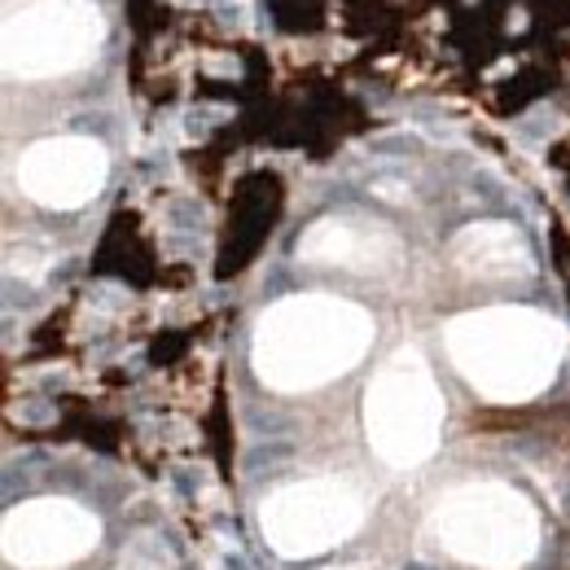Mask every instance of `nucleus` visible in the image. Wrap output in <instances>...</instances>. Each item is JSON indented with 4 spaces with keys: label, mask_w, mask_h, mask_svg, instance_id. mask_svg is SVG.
Returning a JSON list of instances; mask_svg holds the SVG:
<instances>
[{
    "label": "nucleus",
    "mask_w": 570,
    "mask_h": 570,
    "mask_svg": "<svg viewBox=\"0 0 570 570\" xmlns=\"http://www.w3.org/2000/svg\"><path fill=\"white\" fill-rule=\"evenodd\" d=\"M368 343V316L338 298H289L255 338V368L268 386L303 391L352 368Z\"/></svg>",
    "instance_id": "obj_1"
},
{
    "label": "nucleus",
    "mask_w": 570,
    "mask_h": 570,
    "mask_svg": "<svg viewBox=\"0 0 570 570\" xmlns=\"http://www.w3.org/2000/svg\"><path fill=\"white\" fill-rule=\"evenodd\" d=\"M452 356L465 377L492 400H527L535 395L562 356V334L535 312H483L452 325Z\"/></svg>",
    "instance_id": "obj_2"
},
{
    "label": "nucleus",
    "mask_w": 570,
    "mask_h": 570,
    "mask_svg": "<svg viewBox=\"0 0 570 570\" xmlns=\"http://www.w3.org/2000/svg\"><path fill=\"white\" fill-rule=\"evenodd\" d=\"M434 540L443 553L479 570H522L540 553L535 504L504 483H465L434 504Z\"/></svg>",
    "instance_id": "obj_3"
},
{
    "label": "nucleus",
    "mask_w": 570,
    "mask_h": 570,
    "mask_svg": "<svg viewBox=\"0 0 570 570\" xmlns=\"http://www.w3.org/2000/svg\"><path fill=\"white\" fill-rule=\"evenodd\" d=\"M364 422H368V443L386 465H422L443 426V400L430 382L426 364L417 356H395L386 364V373L373 382L368 404H364Z\"/></svg>",
    "instance_id": "obj_4"
},
{
    "label": "nucleus",
    "mask_w": 570,
    "mask_h": 570,
    "mask_svg": "<svg viewBox=\"0 0 570 570\" xmlns=\"http://www.w3.org/2000/svg\"><path fill=\"white\" fill-rule=\"evenodd\" d=\"M364 522V500L338 479L285 483L259 504V531L282 558H321L347 544Z\"/></svg>",
    "instance_id": "obj_5"
},
{
    "label": "nucleus",
    "mask_w": 570,
    "mask_h": 570,
    "mask_svg": "<svg viewBox=\"0 0 570 570\" xmlns=\"http://www.w3.org/2000/svg\"><path fill=\"white\" fill-rule=\"evenodd\" d=\"M101 540V522L75 504V500H27L18 509H9L4 527H0V549L4 562L22 570H58L79 562L83 553H92Z\"/></svg>",
    "instance_id": "obj_6"
},
{
    "label": "nucleus",
    "mask_w": 570,
    "mask_h": 570,
    "mask_svg": "<svg viewBox=\"0 0 570 570\" xmlns=\"http://www.w3.org/2000/svg\"><path fill=\"white\" fill-rule=\"evenodd\" d=\"M106 176V158L92 141H49L22 158V185L49 207L83 203Z\"/></svg>",
    "instance_id": "obj_7"
},
{
    "label": "nucleus",
    "mask_w": 570,
    "mask_h": 570,
    "mask_svg": "<svg viewBox=\"0 0 570 570\" xmlns=\"http://www.w3.org/2000/svg\"><path fill=\"white\" fill-rule=\"evenodd\" d=\"M456 259H461L470 273H479V277H522V273L531 268V259H527L518 233L504 228V224H483V228L461 233Z\"/></svg>",
    "instance_id": "obj_8"
},
{
    "label": "nucleus",
    "mask_w": 570,
    "mask_h": 570,
    "mask_svg": "<svg viewBox=\"0 0 570 570\" xmlns=\"http://www.w3.org/2000/svg\"><path fill=\"white\" fill-rule=\"evenodd\" d=\"M334 570H343V567H334Z\"/></svg>",
    "instance_id": "obj_9"
}]
</instances>
